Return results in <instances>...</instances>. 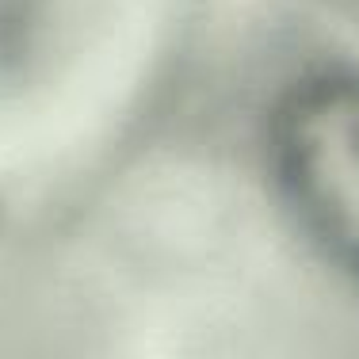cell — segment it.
Listing matches in <instances>:
<instances>
[{
    "label": "cell",
    "mask_w": 359,
    "mask_h": 359,
    "mask_svg": "<svg viewBox=\"0 0 359 359\" xmlns=\"http://www.w3.org/2000/svg\"><path fill=\"white\" fill-rule=\"evenodd\" d=\"M321 123L298 130V172L325 222L359 245V107L321 111Z\"/></svg>",
    "instance_id": "1"
}]
</instances>
